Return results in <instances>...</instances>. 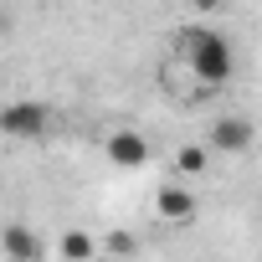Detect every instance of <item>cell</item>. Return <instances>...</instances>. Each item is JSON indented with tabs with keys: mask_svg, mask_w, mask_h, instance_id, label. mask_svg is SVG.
<instances>
[{
	"mask_svg": "<svg viewBox=\"0 0 262 262\" xmlns=\"http://www.w3.org/2000/svg\"><path fill=\"white\" fill-rule=\"evenodd\" d=\"M175 62H180L206 93H216V88H226V82L236 77V52H231V41H226L216 26H206V21H195V26H185V31L175 36Z\"/></svg>",
	"mask_w": 262,
	"mask_h": 262,
	"instance_id": "6da1fadb",
	"label": "cell"
},
{
	"mask_svg": "<svg viewBox=\"0 0 262 262\" xmlns=\"http://www.w3.org/2000/svg\"><path fill=\"white\" fill-rule=\"evenodd\" d=\"M206 165H211V144H180V149H175V175H180V180L206 175Z\"/></svg>",
	"mask_w": 262,
	"mask_h": 262,
	"instance_id": "ba28073f",
	"label": "cell"
},
{
	"mask_svg": "<svg viewBox=\"0 0 262 262\" xmlns=\"http://www.w3.org/2000/svg\"><path fill=\"white\" fill-rule=\"evenodd\" d=\"M103 252H108V257H134L139 242H134V231H128V226H113V231L103 236Z\"/></svg>",
	"mask_w": 262,
	"mask_h": 262,
	"instance_id": "9c48e42d",
	"label": "cell"
},
{
	"mask_svg": "<svg viewBox=\"0 0 262 262\" xmlns=\"http://www.w3.org/2000/svg\"><path fill=\"white\" fill-rule=\"evenodd\" d=\"M103 247H98V236L93 231H82V226H72V231H62V242H57V257L62 262H93Z\"/></svg>",
	"mask_w": 262,
	"mask_h": 262,
	"instance_id": "52a82bcc",
	"label": "cell"
},
{
	"mask_svg": "<svg viewBox=\"0 0 262 262\" xmlns=\"http://www.w3.org/2000/svg\"><path fill=\"white\" fill-rule=\"evenodd\" d=\"M0 247H6L11 262H36V257H41V236H36L26 221H11L6 231H0Z\"/></svg>",
	"mask_w": 262,
	"mask_h": 262,
	"instance_id": "8992f818",
	"label": "cell"
},
{
	"mask_svg": "<svg viewBox=\"0 0 262 262\" xmlns=\"http://www.w3.org/2000/svg\"><path fill=\"white\" fill-rule=\"evenodd\" d=\"M216 6H221V0H190V11H201V16H211Z\"/></svg>",
	"mask_w": 262,
	"mask_h": 262,
	"instance_id": "30bf717a",
	"label": "cell"
},
{
	"mask_svg": "<svg viewBox=\"0 0 262 262\" xmlns=\"http://www.w3.org/2000/svg\"><path fill=\"white\" fill-rule=\"evenodd\" d=\"M47 128H52V108L36 98H16L0 108V134L6 139H41Z\"/></svg>",
	"mask_w": 262,
	"mask_h": 262,
	"instance_id": "7a4b0ae2",
	"label": "cell"
},
{
	"mask_svg": "<svg viewBox=\"0 0 262 262\" xmlns=\"http://www.w3.org/2000/svg\"><path fill=\"white\" fill-rule=\"evenodd\" d=\"M195 211H201V201H195V190H190L185 180H165V185L155 190V216H160L165 226H190Z\"/></svg>",
	"mask_w": 262,
	"mask_h": 262,
	"instance_id": "277c9868",
	"label": "cell"
},
{
	"mask_svg": "<svg viewBox=\"0 0 262 262\" xmlns=\"http://www.w3.org/2000/svg\"><path fill=\"white\" fill-rule=\"evenodd\" d=\"M206 144H211V155H252V144H257V123H252L247 113H221V118L211 123Z\"/></svg>",
	"mask_w": 262,
	"mask_h": 262,
	"instance_id": "3957f363",
	"label": "cell"
},
{
	"mask_svg": "<svg viewBox=\"0 0 262 262\" xmlns=\"http://www.w3.org/2000/svg\"><path fill=\"white\" fill-rule=\"evenodd\" d=\"M103 155L118 170H139V165H149V139L139 128H108L103 134Z\"/></svg>",
	"mask_w": 262,
	"mask_h": 262,
	"instance_id": "5b68a950",
	"label": "cell"
}]
</instances>
